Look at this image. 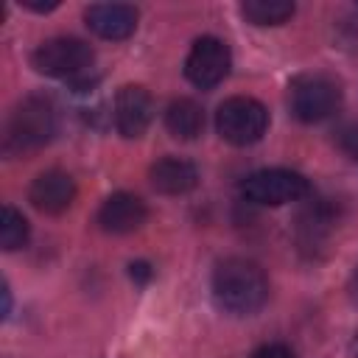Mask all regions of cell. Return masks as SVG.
Returning <instances> with one entry per match:
<instances>
[{
	"label": "cell",
	"mask_w": 358,
	"mask_h": 358,
	"mask_svg": "<svg viewBox=\"0 0 358 358\" xmlns=\"http://www.w3.org/2000/svg\"><path fill=\"white\" fill-rule=\"evenodd\" d=\"M87 28L109 42L129 39L137 28V8L129 3H92L84 11Z\"/></svg>",
	"instance_id": "30bf717a"
},
{
	"label": "cell",
	"mask_w": 358,
	"mask_h": 358,
	"mask_svg": "<svg viewBox=\"0 0 358 358\" xmlns=\"http://www.w3.org/2000/svg\"><path fill=\"white\" fill-rule=\"evenodd\" d=\"M56 134V106L45 95L22 98L3 129V154L6 157H28L45 148Z\"/></svg>",
	"instance_id": "7a4b0ae2"
},
{
	"label": "cell",
	"mask_w": 358,
	"mask_h": 358,
	"mask_svg": "<svg viewBox=\"0 0 358 358\" xmlns=\"http://www.w3.org/2000/svg\"><path fill=\"white\" fill-rule=\"evenodd\" d=\"M154 117V101L145 87L140 84H123L115 95V129L126 137H143Z\"/></svg>",
	"instance_id": "ba28073f"
},
{
	"label": "cell",
	"mask_w": 358,
	"mask_h": 358,
	"mask_svg": "<svg viewBox=\"0 0 358 358\" xmlns=\"http://www.w3.org/2000/svg\"><path fill=\"white\" fill-rule=\"evenodd\" d=\"M336 143H338V148H341L350 159H358V120L344 123V126L336 131Z\"/></svg>",
	"instance_id": "e0dca14e"
},
{
	"label": "cell",
	"mask_w": 358,
	"mask_h": 358,
	"mask_svg": "<svg viewBox=\"0 0 358 358\" xmlns=\"http://www.w3.org/2000/svg\"><path fill=\"white\" fill-rule=\"evenodd\" d=\"M352 358H358V336H355V344H352Z\"/></svg>",
	"instance_id": "7402d4cb"
},
{
	"label": "cell",
	"mask_w": 358,
	"mask_h": 358,
	"mask_svg": "<svg viewBox=\"0 0 358 358\" xmlns=\"http://www.w3.org/2000/svg\"><path fill=\"white\" fill-rule=\"evenodd\" d=\"M28 221L20 210H14L11 204H3V213H0V246L6 252H14V249H22L28 243Z\"/></svg>",
	"instance_id": "2e32d148"
},
{
	"label": "cell",
	"mask_w": 358,
	"mask_h": 358,
	"mask_svg": "<svg viewBox=\"0 0 358 358\" xmlns=\"http://www.w3.org/2000/svg\"><path fill=\"white\" fill-rule=\"evenodd\" d=\"M129 274H131V280H137V282H148V280H151V266H148L145 260H137V263L129 266Z\"/></svg>",
	"instance_id": "d6986e66"
},
{
	"label": "cell",
	"mask_w": 358,
	"mask_h": 358,
	"mask_svg": "<svg viewBox=\"0 0 358 358\" xmlns=\"http://www.w3.org/2000/svg\"><path fill=\"white\" fill-rule=\"evenodd\" d=\"M352 285H355V294H358V271H355V277H352Z\"/></svg>",
	"instance_id": "603a6c76"
},
{
	"label": "cell",
	"mask_w": 358,
	"mask_h": 358,
	"mask_svg": "<svg viewBox=\"0 0 358 358\" xmlns=\"http://www.w3.org/2000/svg\"><path fill=\"white\" fill-rule=\"evenodd\" d=\"M252 358H294V352L285 344H263L260 350H255Z\"/></svg>",
	"instance_id": "ac0fdd59"
},
{
	"label": "cell",
	"mask_w": 358,
	"mask_h": 358,
	"mask_svg": "<svg viewBox=\"0 0 358 358\" xmlns=\"http://www.w3.org/2000/svg\"><path fill=\"white\" fill-rule=\"evenodd\" d=\"M20 6L22 8H28V11H36V14H48V11H53L56 6H59V0H50V3H36V0H20Z\"/></svg>",
	"instance_id": "ffe728a7"
},
{
	"label": "cell",
	"mask_w": 358,
	"mask_h": 358,
	"mask_svg": "<svg viewBox=\"0 0 358 358\" xmlns=\"http://www.w3.org/2000/svg\"><path fill=\"white\" fill-rule=\"evenodd\" d=\"M294 3L288 0H246L241 3V14L252 25H282L294 17Z\"/></svg>",
	"instance_id": "9a60e30c"
},
{
	"label": "cell",
	"mask_w": 358,
	"mask_h": 358,
	"mask_svg": "<svg viewBox=\"0 0 358 358\" xmlns=\"http://www.w3.org/2000/svg\"><path fill=\"white\" fill-rule=\"evenodd\" d=\"M28 199H31V204L39 213H45V215H62L64 210H70V204L76 199V182H73V176L67 171H59V168L42 171L31 182Z\"/></svg>",
	"instance_id": "9c48e42d"
},
{
	"label": "cell",
	"mask_w": 358,
	"mask_h": 358,
	"mask_svg": "<svg viewBox=\"0 0 358 358\" xmlns=\"http://www.w3.org/2000/svg\"><path fill=\"white\" fill-rule=\"evenodd\" d=\"M336 224V207L327 201H310L296 218V241L305 252H316Z\"/></svg>",
	"instance_id": "4fadbf2b"
},
{
	"label": "cell",
	"mask_w": 358,
	"mask_h": 358,
	"mask_svg": "<svg viewBox=\"0 0 358 358\" xmlns=\"http://www.w3.org/2000/svg\"><path fill=\"white\" fill-rule=\"evenodd\" d=\"M232 56L224 39L218 36H201L193 42L187 59H185V76L193 87L199 90H213L215 84H221L229 73Z\"/></svg>",
	"instance_id": "52a82bcc"
},
{
	"label": "cell",
	"mask_w": 358,
	"mask_h": 358,
	"mask_svg": "<svg viewBox=\"0 0 358 358\" xmlns=\"http://www.w3.org/2000/svg\"><path fill=\"white\" fill-rule=\"evenodd\" d=\"M165 129L176 140H196L204 129V112L190 98H176L165 109Z\"/></svg>",
	"instance_id": "5bb4252c"
},
{
	"label": "cell",
	"mask_w": 358,
	"mask_h": 358,
	"mask_svg": "<svg viewBox=\"0 0 358 358\" xmlns=\"http://www.w3.org/2000/svg\"><path fill=\"white\" fill-rule=\"evenodd\" d=\"M213 299L232 316H252L268 299V277L255 260L227 257L213 271Z\"/></svg>",
	"instance_id": "6da1fadb"
},
{
	"label": "cell",
	"mask_w": 358,
	"mask_h": 358,
	"mask_svg": "<svg viewBox=\"0 0 358 358\" xmlns=\"http://www.w3.org/2000/svg\"><path fill=\"white\" fill-rule=\"evenodd\" d=\"M266 129H268V109L249 95L227 98L215 112V131L229 145H241V148L252 145L266 134Z\"/></svg>",
	"instance_id": "8992f818"
},
{
	"label": "cell",
	"mask_w": 358,
	"mask_h": 358,
	"mask_svg": "<svg viewBox=\"0 0 358 358\" xmlns=\"http://www.w3.org/2000/svg\"><path fill=\"white\" fill-rule=\"evenodd\" d=\"M288 103L302 123L327 120L341 106V84L330 73H302L288 87Z\"/></svg>",
	"instance_id": "3957f363"
},
{
	"label": "cell",
	"mask_w": 358,
	"mask_h": 358,
	"mask_svg": "<svg viewBox=\"0 0 358 358\" xmlns=\"http://www.w3.org/2000/svg\"><path fill=\"white\" fill-rule=\"evenodd\" d=\"M95 62V50L78 39V36H53L45 39L34 53H31V64L36 73L50 76V78H81L87 76V70Z\"/></svg>",
	"instance_id": "277c9868"
},
{
	"label": "cell",
	"mask_w": 358,
	"mask_h": 358,
	"mask_svg": "<svg viewBox=\"0 0 358 358\" xmlns=\"http://www.w3.org/2000/svg\"><path fill=\"white\" fill-rule=\"evenodd\" d=\"M148 218V210H145V201L134 193H112L101 210H98V224L103 232L109 235H129L134 229H140Z\"/></svg>",
	"instance_id": "8fae6325"
},
{
	"label": "cell",
	"mask_w": 358,
	"mask_h": 358,
	"mask_svg": "<svg viewBox=\"0 0 358 358\" xmlns=\"http://www.w3.org/2000/svg\"><path fill=\"white\" fill-rule=\"evenodd\" d=\"M148 179H151L154 190H159L165 196H185L199 185V168L182 157H162L151 165Z\"/></svg>",
	"instance_id": "7c38bea8"
},
{
	"label": "cell",
	"mask_w": 358,
	"mask_h": 358,
	"mask_svg": "<svg viewBox=\"0 0 358 358\" xmlns=\"http://www.w3.org/2000/svg\"><path fill=\"white\" fill-rule=\"evenodd\" d=\"M241 193L246 201L260 207H282L291 201H302L310 196V182L291 168H263L249 173L241 182Z\"/></svg>",
	"instance_id": "5b68a950"
},
{
	"label": "cell",
	"mask_w": 358,
	"mask_h": 358,
	"mask_svg": "<svg viewBox=\"0 0 358 358\" xmlns=\"http://www.w3.org/2000/svg\"><path fill=\"white\" fill-rule=\"evenodd\" d=\"M11 313V291H8V285L3 282V316H8Z\"/></svg>",
	"instance_id": "44dd1931"
}]
</instances>
